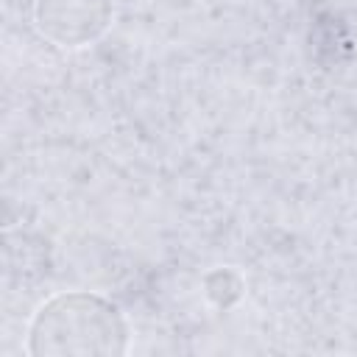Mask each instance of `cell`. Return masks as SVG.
<instances>
[{"label":"cell","mask_w":357,"mask_h":357,"mask_svg":"<svg viewBox=\"0 0 357 357\" xmlns=\"http://www.w3.org/2000/svg\"><path fill=\"white\" fill-rule=\"evenodd\" d=\"M131 349L126 312L92 290H64L45 298L25 326L31 357H123Z\"/></svg>","instance_id":"6da1fadb"},{"label":"cell","mask_w":357,"mask_h":357,"mask_svg":"<svg viewBox=\"0 0 357 357\" xmlns=\"http://www.w3.org/2000/svg\"><path fill=\"white\" fill-rule=\"evenodd\" d=\"M31 20L45 42L61 50H81L112 28L114 0H33Z\"/></svg>","instance_id":"7a4b0ae2"},{"label":"cell","mask_w":357,"mask_h":357,"mask_svg":"<svg viewBox=\"0 0 357 357\" xmlns=\"http://www.w3.org/2000/svg\"><path fill=\"white\" fill-rule=\"evenodd\" d=\"M204 293L218 310H229L243 298V279L231 268H215L204 276Z\"/></svg>","instance_id":"3957f363"}]
</instances>
